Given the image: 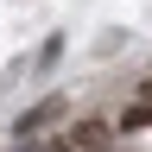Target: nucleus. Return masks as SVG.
Wrapping results in <instances>:
<instances>
[{"instance_id": "nucleus-3", "label": "nucleus", "mask_w": 152, "mask_h": 152, "mask_svg": "<svg viewBox=\"0 0 152 152\" xmlns=\"http://www.w3.org/2000/svg\"><path fill=\"white\" fill-rule=\"evenodd\" d=\"M140 127H152V108H146V102H140V108H127V114H121V127H114V133H140Z\"/></svg>"}, {"instance_id": "nucleus-4", "label": "nucleus", "mask_w": 152, "mask_h": 152, "mask_svg": "<svg viewBox=\"0 0 152 152\" xmlns=\"http://www.w3.org/2000/svg\"><path fill=\"white\" fill-rule=\"evenodd\" d=\"M45 152H76V146H70V140H57V146H45Z\"/></svg>"}, {"instance_id": "nucleus-1", "label": "nucleus", "mask_w": 152, "mask_h": 152, "mask_svg": "<svg viewBox=\"0 0 152 152\" xmlns=\"http://www.w3.org/2000/svg\"><path fill=\"white\" fill-rule=\"evenodd\" d=\"M70 146H76V152H108V146H114V127H108V121H76V127H70Z\"/></svg>"}, {"instance_id": "nucleus-2", "label": "nucleus", "mask_w": 152, "mask_h": 152, "mask_svg": "<svg viewBox=\"0 0 152 152\" xmlns=\"http://www.w3.org/2000/svg\"><path fill=\"white\" fill-rule=\"evenodd\" d=\"M51 121H64V95H45L38 108H26V114H19V140H26V133H45Z\"/></svg>"}, {"instance_id": "nucleus-5", "label": "nucleus", "mask_w": 152, "mask_h": 152, "mask_svg": "<svg viewBox=\"0 0 152 152\" xmlns=\"http://www.w3.org/2000/svg\"><path fill=\"white\" fill-rule=\"evenodd\" d=\"M140 102H146V108H152V83H140Z\"/></svg>"}]
</instances>
